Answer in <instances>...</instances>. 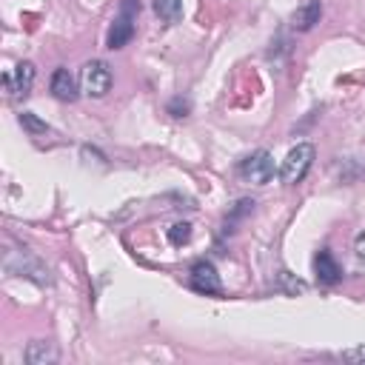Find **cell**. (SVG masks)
<instances>
[{"instance_id":"6da1fadb","label":"cell","mask_w":365,"mask_h":365,"mask_svg":"<svg viewBox=\"0 0 365 365\" xmlns=\"http://www.w3.org/2000/svg\"><path fill=\"white\" fill-rule=\"evenodd\" d=\"M314 157H317V148L311 145V143H297L288 154H285V160H282V165H279V180L285 182V185H297L308 171H311V165H314Z\"/></svg>"},{"instance_id":"7a4b0ae2","label":"cell","mask_w":365,"mask_h":365,"mask_svg":"<svg viewBox=\"0 0 365 365\" xmlns=\"http://www.w3.org/2000/svg\"><path fill=\"white\" fill-rule=\"evenodd\" d=\"M6 268H9L11 274H20V277L34 279L37 285H48V282H51V271H48V265H46L37 254H31L29 248L9 251V257H6Z\"/></svg>"},{"instance_id":"3957f363","label":"cell","mask_w":365,"mask_h":365,"mask_svg":"<svg viewBox=\"0 0 365 365\" xmlns=\"http://www.w3.org/2000/svg\"><path fill=\"white\" fill-rule=\"evenodd\" d=\"M137 14H140V0H120L117 17H114V23L108 29V37H106V46L108 48H123L134 37Z\"/></svg>"},{"instance_id":"277c9868","label":"cell","mask_w":365,"mask_h":365,"mask_svg":"<svg viewBox=\"0 0 365 365\" xmlns=\"http://www.w3.org/2000/svg\"><path fill=\"white\" fill-rule=\"evenodd\" d=\"M237 174L245 180V182H254V185H265L271 182V177L277 174V165H274V154L259 148V151H251L248 157H242L237 163Z\"/></svg>"},{"instance_id":"5b68a950","label":"cell","mask_w":365,"mask_h":365,"mask_svg":"<svg viewBox=\"0 0 365 365\" xmlns=\"http://www.w3.org/2000/svg\"><path fill=\"white\" fill-rule=\"evenodd\" d=\"M80 83H83V91L88 97H106L108 88H111V68L108 63L103 60H88L80 71Z\"/></svg>"},{"instance_id":"8992f818","label":"cell","mask_w":365,"mask_h":365,"mask_svg":"<svg viewBox=\"0 0 365 365\" xmlns=\"http://www.w3.org/2000/svg\"><path fill=\"white\" fill-rule=\"evenodd\" d=\"M188 282H191L194 291H200V294H205V297H208V294H222L220 274H217V268H214L208 259H197V262L191 265Z\"/></svg>"},{"instance_id":"52a82bcc","label":"cell","mask_w":365,"mask_h":365,"mask_svg":"<svg viewBox=\"0 0 365 365\" xmlns=\"http://www.w3.org/2000/svg\"><path fill=\"white\" fill-rule=\"evenodd\" d=\"M3 86H6V91L11 97H26L31 91V86H34V66L29 60L17 63L11 71L3 74Z\"/></svg>"},{"instance_id":"ba28073f","label":"cell","mask_w":365,"mask_h":365,"mask_svg":"<svg viewBox=\"0 0 365 365\" xmlns=\"http://www.w3.org/2000/svg\"><path fill=\"white\" fill-rule=\"evenodd\" d=\"M314 274H317V282H322V285H334V282L342 279V268H339V262L334 259V254L328 248H319L317 251V257H314Z\"/></svg>"},{"instance_id":"9c48e42d","label":"cell","mask_w":365,"mask_h":365,"mask_svg":"<svg viewBox=\"0 0 365 365\" xmlns=\"http://www.w3.org/2000/svg\"><path fill=\"white\" fill-rule=\"evenodd\" d=\"M48 88H51V94L57 97V100H63V103H74L77 100V80H74V74L68 71V68H57L54 74H51V83H48Z\"/></svg>"},{"instance_id":"30bf717a","label":"cell","mask_w":365,"mask_h":365,"mask_svg":"<svg viewBox=\"0 0 365 365\" xmlns=\"http://www.w3.org/2000/svg\"><path fill=\"white\" fill-rule=\"evenodd\" d=\"M322 17V0H305L294 14H291V26L297 31H311Z\"/></svg>"},{"instance_id":"8fae6325","label":"cell","mask_w":365,"mask_h":365,"mask_svg":"<svg viewBox=\"0 0 365 365\" xmlns=\"http://www.w3.org/2000/svg\"><path fill=\"white\" fill-rule=\"evenodd\" d=\"M26 362L29 365H54L57 362V348L51 342H31L26 348Z\"/></svg>"},{"instance_id":"7c38bea8","label":"cell","mask_w":365,"mask_h":365,"mask_svg":"<svg viewBox=\"0 0 365 365\" xmlns=\"http://www.w3.org/2000/svg\"><path fill=\"white\" fill-rule=\"evenodd\" d=\"M154 11L163 23L174 26L182 20V0H154Z\"/></svg>"},{"instance_id":"4fadbf2b","label":"cell","mask_w":365,"mask_h":365,"mask_svg":"<svg viewBox=\"0 0 365 365\" xmlns=\"http://www.w3.org/2000/svg\"><path fill=\"white\" fill-rule=\"evenodd\" d=\"M277 288L285 291V294H302L305 291V282L297 279L291 271H277Z\"/></svg>"},{"instance_id":"5bb4252c","label":"cell","mask_w":365,"mask_h":365,"mask_svg":"<svg viewBox=\"0 0 365 365\" xmlns=\"http://www.w3.org/2000/svg\"><path fill=\"white\" fill-rule=\"evenodd\" d=\"M168 240H171V245H185L191 240V222H174L168 228Z\"/></svg>"},{"instance_id":"9a60e30c","label":"cell","mask_w":365,"mask_h":365,"mask_svg":"<svg viewBox=\"0 0 365 365\" xmlns=\"http://www.w3.org/2000/svg\"><path fill=\"white\" fill-rule=\"evenodd\" d=\"M20 125H23L29 134H46V131H48V125H46L43 120H37L31 111H23V114H20Z\"/></svg>"},{"instance_id":"2e32d148","label":"cell","mask_w":365,"mask_h":365,"mask_svg":"<svg viewBox=\"0 0 365 365\" xmlns=\"http://www.w3.org/2000/svg\"><path fill=\"white\" fill-rule=\"evenodd\" d=\"M254 211V200H240L234 208H231V214L225 217V231H228V225H234L240 217H245V214H251Z\"/></svg>"},{"instance_id":"e0dca14e","label":"cell","mask_w":365,"mask_h":365,"mask_svg":"<svg viewBox=\"0 0 365 365\" xmlns=\"http://www.w3.org/2000/svg\"><path fill=\"white\" fill-rule=\"evenodd\" d=\"M188 108H191V103H188V100H182V97H174V100L168 103V114H171V117H185V114H188Z\"/></svg>"},{"instance_id":"ac0fdd59","label":"cell","mask_w":365,"mask_h":365,"mask_svg":"<svg viewBox=\"0 0 365 365\" xmlns=\"http://www.w3.org/2000/svg\"><path fill=\"white\" fill-rule=\"evenodd\" d=\"M339 356H342V359H348V362H365V345H362V348H351V351H342Z\"/></svg>"},{"instance_id":"d6986e66","label":"cell","mask_w":365,"mask_h":365,"mask_svg":"<svg viewBox=\"0 0 365 365\" xmlns=\"http://www.w3.org/2000/svg\"><path fill=\"white\" fill-rule=\"evenodd\" d=\"M354 248H356V254H359V257L365 259V231H362V234L356 237V242H354Z\"/></svg>"}]
</instances>
